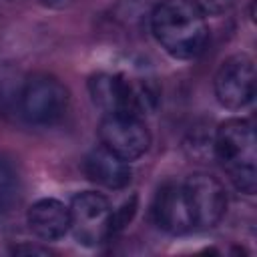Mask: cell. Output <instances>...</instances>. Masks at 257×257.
Wrapping results in <instances>:
<instances>
[{
  "label": "cell",
  "mask_w": 257,
  "mask_h": 257,
  "mask_svg": "<svg viewBox=\"0 0 257 257\" xmlns=\"http://www.w3.org/2000/svg\"><path fill=\"white\" fill-rule=\"evenodd\" d=\"M151 30L161 48L179 60L197 58L209 42L207 16L193 0H163L151 14Z\"/></svg>",
  "instance_id": "6da1fadb"
},
{
  "label": "cell",
  "mask_w": 257,
  "mask_h": 257,
  "mask_svg": "<svg viewBox=\"0 0 257 257\" xmlns=\"http://www.w3.org/2000/svg\"><path fill=\"white\" fill-rule=\"evenodd\" d=\"M213 151L233 185L253 195L257 189V139L251 120L229 118L221 122L213 139Z\"/></svg>",
  "instance_id": "7a4b0ae2"
},
{
  "label": "cell",
  "mask_w": 257,
  "mask_h": 257,
  "mask_svg": "<svg viewBox=\"0 0 257 257\" xmlns=\"http://www.w3.org/2000/svg\"><path fill=\"white\" fill-rule=\"evenodd\" d=\"M88 92L92 102L104 112H128L143 116L157 102V92L145 84L137 82L124 74L116 72H96L88 80Z\"/></svg>",
  "instance_id": "3957f363"
},
{
  "label": "cell",
  "mask_w": 257,
  "mask_h": 257,
  "mask_svg": "<svg viewBox=\"0 0 257 257\" xmlns=\"http://www.w3.org/2000/svg\"><path fill=\"white\" fill-rule=\"evenodd\" d=\"M70 102L68 88L52 74H32L20 90V112L36 126H50L58 122Z\"/></svg>",
  "instance_id": "277c9868"
},
{
  "label": "cell",
  "mask_w": 257,
  "mask_h": 257,
  "mask_svg": "<svg viewBox=\"0 0 257 257\" xmlns=\"http://www.w3.org/2000/svg\"><path fill=\"white\" fill-rule=\"evenodd\" d=\"M70 231L84 247L104 243L112 233V209L104 195L94 191L78 193L70 207Z\"/></svg>",
  "instance_id": "5b68a950"
},
{
  "label": "cell",
  "mask_w": 257,
  "mask_h": 257,
  "mask_svg": "<svg viewBox=\"0 0 257 257\" xmlns=\"http://www.w3.org/2000/svg\"><path fill=\"white\" fill-rule=\"evenodd\" d=\"M98 139L102 147L128 163L143 157L151 147L149 126L141 116L128 112L104 114L98 124Z\"/></svg>",
  "instance_id": "8992f818"
},
{
  "label": "cell",
  "mask_w": 257,
  "mask_h": 257,
  "mask_svg": "<svg viewBox=\"0 0 257 257\" xmlns=\"http://www.w3.org/2000/svg\"><path fill=\"white\" fill-rule=\"evenodd\" d=\"M215 96L221 106L241 110L255 96V64L247 54H233L219 66L215 74Z\"/></svg>",
  "instance_id": "52a82bcc"
},
{
  "label": "cell",
  "mask_w": 257,
  "mask_h": 257,
  "mask_svg": "<svg viewBox=\"0 0 257 257\" xmlns=\"http://www.w3.org/2000/svg\"><path fill=\"white\" fill-rule=\"evenodd\" d=\"M195 229L215 227L227 211V193L221 181L209 173H193L185 183Z\"/></svg>",
  "instance_id": "ba28073f"
},
{
  "label": "cell",
  "mask_w": 257,
  "mask_h": 257,
  "mask_svg": "<svg viewBox=\"0 0 257 257\" xmlns=\"http://www.w3.org/2000/svg\"><path fill=\"white\" fill-rule=\"evenodd\" d=\"M153 215L157 225L169 235H185L195 229L193 213L183 183L169 181L159 189L153 205Z\"/></svg>",
  "instance_id": "9c48e42d"
},
{
  "label": "cell",
  "mask_w": 257,
  "mask_h": 257,
  "mask_svg": "<svg viewBox=\"0 0 257 257\" xmlns=\"http://www.w3.org/2000/svg\"><path fill=\"white\" fill-rule=\"evenodd\" d=\"M84 175L106 189H124L131 183L133 171L128 161L114 155L106 147H94L84 159Z\"/></svg>",
  "instance_id": "30bf717a"
},
{
  "label": "cell",
  "mask_w": 257,
  "mask_h": 257,
  "mask_svg": "<svg viewBox=\"0 0 257 257\" xmlns=\"http://www.w3.org/2000/svg\"><path fill=\"white\" fill-rule=\"evenodd\" d=\"M30 231L42 241H56L70 231V211L58 199H38L26 213Z\"/></svg>",
  "instance_id": "8fae6325"
},
{
  "label": "cell",
  "mask_w": 257,
  "mask_h": 257,
  "mask_svg": "<svg viewBox=\"0 0 257 257\" xmlns=\"http://www.w3.org/2000/svg\"><path fill=\"white\" fill-rule=\"evenodd\" d=\"M18 199V175L12 165L0 159V219H4Z\"/></svg>",
  "instance_id": "7c38bea8"
},
{
  "label": "cell",
  "mask_w": 257,
  "mask_h": 257,
  "mask_svg": "<svg viewBox=\"0 0 257 257\" xmlns=\"http://www.w3.org/2000/svg\"><path fill=\"white\" fill-rule=\"evenodd\" d=\"M135 213H137V195L126 199L118 209H112V233L124 229L133 221Z\"/></svg>",
  "instance_id": "4fadbf2b"
},
{
  "label": "cell",
  "mask_w": 257,
  "mask_h": 257,
  "mask_svg": "<svg viewBox=\"0 0 257 257\" xmlns=\"http://www.w3.org/2000/svg\"><path fill=\"white\" fill-rule=\"evenodd\" d=\"M199 8H201V12L207 16H219V14H225L233 4H235V0H193Z\"/></svg>",
  "instance_id": "5bb4252c"
},
{
  "label": "cell",
  "mask_w": 257,
  "mask_h": 257,
  "mask_svg": "<svg viewBox=\"0 0 257 257\" xmlns=\"http://www.w3.org/2000/svg\"><path fill=\"white\" fill-rule=\"evenodd\" d=\"M16 255H48V249L44 247H30V245H18L12 249Z\"/></svg>",
  "instance_id": "9a60e30c"
},
{
  "label": "cell",
  "mask_w": 257,
  "mask_h": 257,
  "mask_svg": "<svg viewBox=\"0 0 257 257\" xmlns=\"http://www.w3.org/2000/svg\"><path fill=\"white\" fill-rule=\"evenodd\" d=\"M46 4H50V6H62V4H66L68 0H44Z\"/></svg>",
  "instance_id": "2e32d148"
}]
</instances>
